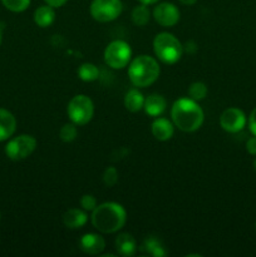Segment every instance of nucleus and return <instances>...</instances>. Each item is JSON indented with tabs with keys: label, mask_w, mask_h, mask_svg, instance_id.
<instances>
[{
	"label": "nucleus",
	"mask_w": 256,
	"mask_h": 257,
	"mask_svg": "<svg viewBox=\"0 0 256 257\" xmlns=\"http://www.w3.org/2000/svg\"><path fill=\"white\" fill-rule=\"evenodd\" d=\"M255 228H256V223H255Z\"/></svg>",
	"instance_id": "34"
},
{
	"label": "nucleus",
	"mask_w": 256,
	"mask_h": 257,
	"mask_svg": "<svg viewBox=\"0 0 256 257\" xmlns=\"http://www.w3.org/2000/svg\"><path fill=\"white\" fill-rule=\"evenodd\" d=\"M161 73L157 60L150 55H138L131 60L128 67V77L135 87L145 88L153 84Z\"/></svg>",
	"instance_id": "3"
},
{
	"label": "nucleus",
	"mask_w": 256,
	"mask_h": 257,
	"mask_svg": "<svg viewBox=\"0 0 256 257\" xmlns=\"http://www.w3.org/2000/svg\"><path fill=\"white\" fill-rule=\"evenodd\" d=\"M3 5L13 13H22L30 5V0H2Z\"/></svg>",
	"instance_id": "24"
},
{
	"label": "nucleus",
	"mask_w": 256,
	"mask_h": 257,
	"mask_svg": "<svg viewBox=\"0 0 256 257\" xmlns=\"http://www.w3.org/2000/svg\"><path fill=\"white\" fill-rule=\"evenodd\" d=\"M44 2L53 8H60L63 7L68 0H44Z\"/></svg>",
	"instance_id": "29"
},
{
	"label": "nucleus",
	"mask_w": 256,
	"mask_h": 257,
	"mask_svg": "<svg viewBox=\"0 0 256 257\" xmlns=\"http://www.w3.org/2000/svg\"><path fill=\"white\" fill-rule=\"evenodd\" d=\"M220 125L227 133L241 132L246 125L245 113L238 108H227L220 115Z\"/></svg>",
	"instance_id": "9"
},
{
	"label": "nucleus",
	"mask_w": 256,
	"mask_h": 257,
	"mask_svg": "<svg viewBox=\"0 0 256 257\" xmlns=\"http://www.w3.org/2000/svg\"><path fill=\"white\" fill-rule=\"evenodd\" d=\"M17 130V119L9 110L0 108V142L7 141Z\"/></svg>",
	"instance_id": "13"
},
{
	"label": "nucleus",
	"mask_w": 256,
	"mask_h": 257,
	"mask_svg": "<svg viewBox=\"0 0 256 257\" xmlns=\"http://www.w3.org/2000/svg\"><path fill=\"white\" fill-rule=\"evenodd\" d=\"M246 150L250 155L256 156V136H252L251 138H248V141L246 142Z\"/></svg>",
	"instance_id": "28"
},
{
	"label": "nucleus",
	"mask_w": 256,
	"mask_h": 257,
	"mask_svg": "<svg viewBox=\"0 0 256 257\" xmlns=\"http://www.w3.org/2000/svg\"><path fill=\"white\" fill-rule=\"evenodd\" d=\"M131 17H132V22L135 23L137 27H145V25L150 22L151 10L150 8H148V5L140 4L137 5V7L133 8Z\"/></svg>",
	"instance_id": "20"
},
{
	"label": "nucleus",
	"mask_w": 256,
	"mask_h": 257,
	"mask_svg": "<svg viewBox=\"0 0 256 257\" xmlns=\"http://www.w3.org/2000/svg\"><path fill=\"white\" fill-rule=\"evenodd\" d=\"M69 119L75 125H84L93 118L94 105L92 99L84 94H78L69 100L67 107Z\"/></svg>",
	"instance_id": "5"
},
{
	"label": "nucleus",
	"mask_w": 256,
	"mask_h": 257,
	"mask_svg": "<svg viewBox=\"0 0 256 257\" xmlns=\"http://www.w3.org/2000/svg\"><path fill=\"white\" fill-rule=\"evenodd\" d=\"M173 125L182 132H195L202 125L205 114L202 108L191 98H181L173 103L171 108Z\"/></svg>",
	"instance_id": "1"
},
{
	"label": "nucleus",
	"mask_w": 256,
	"mask_h": 257,
	"mask_svg": "<svg viewBox=\"0 0 256 257\" xmlns=\"http://www.w3.org/2000/svg\"><path fill=\"white\" fill-rule=\"evenodd\" d=\"M37 148V140L33 136L20 135L5 146V153L12 161H22L29 157Z\"/></svg>",
	"instance_id": "8"
},
{
	"label": "nucleus",
	"mask_w": 256,
	"mask_h": 257,
	"mask_svg": "<svg viewBox=\"0 0 256 257\" xmlns=\"http://www.w3.org/2000/svg\"><path fill=\"white\" fill-rule=\"evenodd\" d=\"M132 49L124 40H113L104 50V62L112 69H123L131 63Z\"/></svg>",
	"instance_id": "6"
},
{
	"label": "nucleus",
	"mask_w": 256,
	"mask_h": 257,
	"mask_svg": "<svg viewBox=\"0 0 256 257\" xmlns=\"http://www.w3.org/2000/svg\"><path fill=\"white\" fill-rule=\"evenodd\" d=\"M178 2L183 5H193L197 0H178Z\"/></svg>",
	"instance_id": "31"
},
{
	"label": "nucleus",
	"mask_w": 256,
	"mask_h": 257,
	"mask_svg": "<svg viewBox=\"0 0 256 257\" xmlns=\"http://www.w3.org/2000/svg\"><path fill=\"white\" fill-rule=\"evenodd\" d=\"M153 50L158 59L165 64H175L181 59L183 45L173 34L167 32L160 33L153 40Z\"/></svg>",
	"instance_id": "4"
},
{
	"label": "nucleus",
	"mask_w": 256,
	"mask_h": 257,
	"mask_svg": "<svg viewBox=\"0 0 256 257\" xmlns=\"http://www.w3.org/2000/svg\"><path fill=\"white\" fill-rule=\"evenodd\" d=\"M142 250L147 255L153 257H165L167 255V251H166L163 243L157 237H155V236H150V237L146 238L142 245Z\"/></svg>",
	"instance_id": "19"
},
{
	"label": "nucleus",
	"mask_w": 256,
	"mask_h": 257,
	"mask_svg": "<svg viewBox=\"0 0 256 257\" xmlns=\"http://www.w3.org/2000/svg\"><path fill=\"white\" fill-rule=\"evenodd\" d=\"M115 248L120 256L131 257L137 251V243L131 233H120L115 238Z\"/></svg>",
	"instance_id": "16"
},
{
	"label": "nucleus",
	"mask_w": 256,
	"mask_h": 257,
	"mask_svg": "<svg viewBox=\"0 0 256 257\" xmlns=\"http://www.w3.org/2000/svg\"><path fill=\"white\" fill-rule=\"evenodd\" d=\"M152 135L156 140L165 142L172 138L173 133H175V127L171 120L166 119V118H156L152 123Z\"/></svg>",
	"instance_id": "12"
},
{
	"label": "nucleus",
	"mask_w": 256,
	"mask_h": 257,
	"mask_svg": "<svg viewBox=\"0 0 256 257\" xmlns=\"http://www.w3.org/2000/svg\"><path fill=\"white\" fill-rule=\"evenodd\" d=\"M78 130L74 123H67L59 131V137L63 142H73L77 138Z\"/></svg>",
	"instance_id": "23"
},
{
	"label": "nucleus",
	"mask_w": 256,
	"mask_h": 257,
	"mask_svg": "<svg viewBox=\"0 0 256 257\" xmlns=\"http://www.w3.org/2000/svg\"><path fill=\"white\" fill-rule=\"evenodd\" d=\"M248 130L252 133V136H256V107L251 110L250 117H248Z\"/></svg>",
	"instance_id": "27"
},
{
	"label": "nucleus",
	"mask_w": 256,
	"mask_h": 257,
	"mask_svg": "<svg viewBox=\"0 0 256 257\" xmlns=\"http://www.w3.org/2000/svg\"><path fill=\"white\" fill-rule=\"evenodd\" d=\"M103 182L107 187H113L118 182V171L115 167H107L103 173Z\"/></svg>",
	"instance_id": "25"
},
{
	"label": "nucleus",
	"mask_w": 256,
	"mask_h": 257,
	"mask_svg": "<svg viewBox=\"0 0 256 257\" xmlns=\"http://www.w3.org/2000/svg\"><path fill=\"white\" fill-rule=\"evenodd\" d=\"M87 213L84 210H79V208H70L63 215V223L65 225V227L70 228V230L82 228L87 223Z\"/></svg>",
	"instance_id": "14"
},
{
	"label": "nucleus",
	"mask_w": 256,
	"mask_h": 257,
	"mask_svg": "<svg viewBox=\"0 0 256 257\" xmlns=\"http://www.w3.org/2000/svg\"><path fill=\"white\" fill-rule=\"evenodd\" d=\"M123 10L120 0H93L89 12L94 20L99 23H109L117 19Z\"/></svg>",
	"instance_id": "7"
},
{
	"label": "nucleus",
	"mask_w": 256,
	"mask_h": 257,
	"mask_svg": "<svg viewBox=\"0 0 256 257\" xmlns=\"http://www.w3.org/2000/svg\"><path fill=\"white\" fill-rule=\"evenodd\" d=\"M78 77L83 82H94L99 78V69L92 63H84L78 69Z\"/></svg>",
	"instance_id": "21"
},
{
	"label": "nucleus",
	"mask_w": 256,
	"mask_h": 257,
	"mask_svg": "<svg viewBox=\"0 0 256 257\" xmlns=\"http://www.w3.org/2000/svg\"><path fill=\"white\" fill-rule=\"evenodd\" d=\"M80 206L84 211H93L97 207V200L92 195H84L80 198Z\"/></svg>",
	"instance_id": "26"
},
{
	"label": "nucleus",
	"mask_w": 256,
	"mask_h": 257,
	"mask_svg": "<svg viewBox=\"0 0 256 257\" xmlns=\"http://www.w3.org/2000/svg\"><path fill=\"white\" fill-rule=\"evenodd\" d=\"M188 95H190L191 99L196 100V102L205 99L206 95H207V87L202 82L192 83L188 88Z\"/></svg>",
	"instance_id": "22"
},
{
	"label": "nucleus",
	"mask_w": 256,
	"mask_h": 257,
	"mask_svg": "<svg viewBox=\"0 0 256 257\" xmlns=\"http://www.w3.org/2000/svg\"><path fill=\"white\" fill-rule=\"evenodd\" d=\"M138 2H140L141 4L152 5V4H156V3H158V2H160V0H138Z\"/></svg>",
	"instance_id": "30"
},
{
	"label": "nucleus",
	"mask_w": 256,
	"mask_h": 257,
	"mask_svg": "<svg viewBox=\"0 0 256 257\" xmlns=\"http://www.w3.org/2000/svg\"><path fill=\"white\" fill-rule=\"evenodd\" d=\"M79 247L87 255H100L105 248V241L98 233H85L80 238Z\"/></svg>",
	"instance_id": "11"
},
{
	"label": "nucleus",
	"mask_w": 256,
	"mask_h": 257,
	"mask_svg": "<svg viewBox=\"0 0 256 257\" xmlns=\"http://www.w3.org/2000/svg\"><path fill=\"white\" fill-rule=\"evenodd\" d=\"M253 168H255V171H256V158H255V161H253Z\"/></svg>",
	"instance_id": "33"
},
{
	"label": "nucleus",
	"mask_w": 256,
	"mask_h": 257,
	"mask_svg": "<svg viewBox=\"0 0 256 257\" xmlns=\"http://www.w3.org/2000/svg\"><path fill=\"white\" fill-rule=\"evenodd\" d=\"M143 104H145V97H143V94L140 90L136 89V88L128 90L124 97V107L130 112H140L141 109H143Z\"/></svg>",
	"instance_id": "18"
},
{
	"label": "nucleus",
	"mask_w": 256,
	"mask_h": 257,
	"mask_svg": "<svg viewBox=\"0 0 256 257\" xmlns=\"http://www.w3.org/2000/svg\"><path fill=\"white\" fill-rule=\"evenodd\" d=\"M55 20V12L54 8L50 5H42L38 8L34 13V22L38 27L48 28L54 23Z\"/></svg>",
	"instance_id": "17"
},
{
	"label": "nucleus",
	"mask_w": 256,
	"mask_h": 257,
	"mask_svg": "<svg viewBox=\"0 0 256 257\" xmlns=\"http://www.w3.org/2000/svg\"><path fill=\"white\" fill-rule=\"evenodd\" d=\"M92 225L103 233L119 231L127 221V213L122 205L117 202H104L98 205L90 216Z\"/></svg>",
	"instance_id": "2"
},
{
	"label": "nucleus",
	"mask_w": 256,
	"mask_h": 257,
	"mask_svg": "<svg viewBox=\"0 0 256 257\" xmlns=\"http://www.w3.org/2000/svg\"><path fill=\"white\" fill-rule=\"evenodd\" d=\"M180 10L172 3H160L153 9V18L163 28L175 27L180 20Z\"/></svg>",
	"instance_id": "10"
},
{
	"label": "nucleus",
	"mask_w": 256,
	"mask_h": 257,
	"mask_svg": "<svg viewBox=\"0 0 256 257\" xmlns=\"http://www.w3.org/2000/svg\"><path fill=\"white\" fill-rule=\"evenodd\" d=\"M167 107V102L161 94H151L145 98V104L143 109L151 117H158L162 114Z\"/></svg>",
	"instance_id": "15"
},
{
	"label": "nucleus",
	"mask_w": 256,
	"mask_h": 257,
	"mask_svg": "<svg viewBox=\"0 0 256 257\" xmlns=\"http://www.w3.org/2000/svg\"><path fill=\"white\" fill-rule=\"evenodd\" d=\"M2 42H3V33H2V29H0V45H2Z\"/></svg>",
	"instance_id": "32"
}]
</instances>
